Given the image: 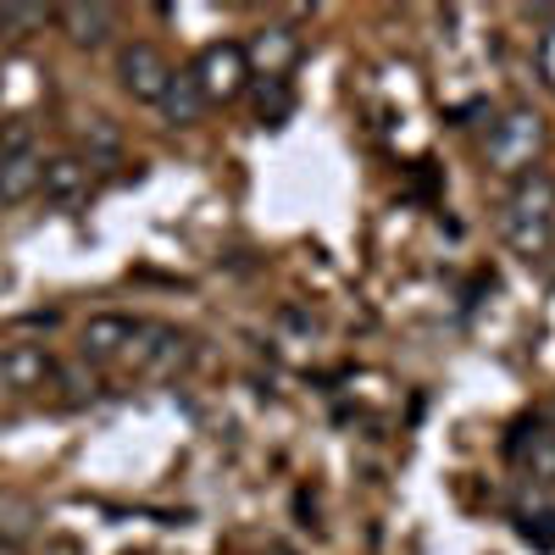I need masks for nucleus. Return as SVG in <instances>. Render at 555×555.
<instances>
[{
  "mask_svg": "<svg viewBox=\"0 0 555 555\" xmlns=\"http://www.w3.org/2000/svg\"><path fill=\"white\" fill-rule=\"evenodd\" d=\"M500 240L528 261L550 256V245H555V172L533 167V172L512 178V195H505V211H500Z\"/></svg>",
  "mask_w": 555,
  "mask_h": 555,
  "instance_id": "obj_1",
  "label": "nucleus"
},
{
  "mask_svg": "<svg viewBox=\"0 0 555 555\" xmlns=\"http://www.w3.org/2000/svg\"><path fill=\"white\" fill-rule=\"evenodd\" d=\"M544 145H550L544 117H539L533 106H505V112L489 122V133H483V167L500 172V178H522V172L539 167Z\"/></svg>",
  "mask_w": 555,
  "mask_h": 555,
  "instance_id": "obj_2",
  "label": "nucleus"
},
{
  "mask_svg": "<svg viewBox=\"0 0 555 555\" xmlns=\"http://www.w3.org/2000/svg\"><path fill=\"white\" fill-rule=\"evenodd\" d=\"M190 356H195L190 334H178L172 322L139 317V328H133V339H128L117 366H128V373H139V378H178L183 366H190Z\"/></svg>",
  "mask_w": 555,
  "mask_h": 555,
  "instance_id": "obj_3",
  "label": "nucleus"
},
{
  "mask_svg": "<svg viewBox=\"0 0 555 555\" xmlns=\"http://www.w3.org/2000/svg\"><path fill=\"white\" fill-rule=\"evenodd\" d=\"M190 73L201 83L206 106H228V101H240L245 89H250V62H245V44L240 39H211L206 51L195 56Z\"/></svg>",
  "mask_w": 555,
  "mask_h": 555,
  "instance_id": "obj_4",
  "label": "nucleus"
},
{
  "mask_svg": "<svg viewBox=\"0 0 555 555\" xmlns=\"http://www.w3.org/2000/svg\"><path fill=\"white\" fill-rule=\"evenodd\" d=\"M172 73L178 67L167 62V51H162V44H151V39H133V44H122V51H117V83H122V95L145 101V106H162Z\"/></svg>",
  "mask_w": 555,
  "mask_h": 555,
  "instance_id": "obj_5",
  "label": "nucleus"
},
{
  "mask_svg": "<svg viewBox=\"0 0 555 555\" xmlns=\"http://www.w3.org/2000/svg\"><path fill=\"white\" fill-rule=\"evenodd\" d=\"M245 62H250V78H284V73L300 62V28H289V23H261V28L245 39Z\"/></svg>",
  "mask_w": 555,
  "mask_h": 555,
  "instance_id": "obj_6",
  "label": "nucleus"
},
{
  "mask_svg": "<svg viewBox=\"0 0 555 555\" xmlns=\"http://www.w3.org/2000/svg\"><path fill=\"white\" fill-rule=\"evenodd\" d=\"M133 328H139V317H128V311H95L83 322V334H78V356L89 366H117L128 339H133Z\"/></svg>",
  "mask_w": 555,
  "mask_h": 555,
  "instance_id": "obj_7",
  "label": "nucleus"
},
{
  "mask_svg": "<svg viewBox=\"0 0 555 555\" xmlns=\"http://www.w3.org/2000/svg\"><path fill=\"white\" fill-rule=\"evenodd\" d=\"M56 378V356L44 345H0V389L34 395Z\"/></svg>",
  "mask_w": 555,
  "mask_h": 555,
  "instance_id": "obj_8",
  "label": "nucleus"
},
{
  "mask_svg": "<svg viewBox=\"0 0 555 555\" xmlns=\"http://www.w3.org/2000/svg\"><path fill=\"white\" fill-rule=\"evenodd\" d=\"M62 34L78 44V51H101V44L117 34V12L101 7V0H73V7H56Z\"/></svg>",
  "mask_w": 555,
  "mask_h": 555,
  "instance_id": "obj_9",
  "label": "nucleus"
},
{
  "mask_svg": "<svg viewBox=\"0 0 555 555\" xmlns=\"http://www.w3.org/2000/svg\"><path fill=\"white\" fill-rule=\"evenodd\" d=\"M39 178H44V151H39V145L0 151V206L34 201V195H39Z\"/></svg>",
  "mask_w": 555,
  "mask_h": 555,
  "instance_id": "obj_10",
  "label": "nucleus"
},
{
  "mask_svg": "<svg viewBox=\"0 0 555 555\" xmlns=\"http://www.w3.org/2000/svg\"><path fill=\"white\" fill-rule=\"evenodd\" d=\"M512 461L533 483H555V428L550 423H517L512 434Z\"/></svg>",
  "mask_w": 555,
  "mask_h": 555,
  "instance_id": "obj_11",
  "label": "nucleus"
},
{
  "mask_svg": "<svg viewBox=\"0 0 555 555\" xmlns=\"http://www.w3.org/2000/svg\"><path fill=\"white\" fill-rule=\"evenodd\" d=\"M39 195L56 201V206H73L89 195V162L83 156H51L44 162V178H39Z\"/></svg>",
  "mask_w": 555,
  "mask_h": 555,
  "instance_id": "obj_12",
  "label": "nucleus"
},
{
  "mask_svg": "<svg viewBox=\"0 0 555 555\" xmlns=\"http://www.w3.org/2000/svg\"><path fill=\"white\" fill-rule=\"evenodd\" d=\"M206 112H211V106H206V95H201L195 73H190V67H178L172 83H167V95H162V117H167L172 128H195Z\"/></svg>",
  "mask_w": 555,
  "mask_h": 555,
  "instance_id": "obj_13",
  "label": "nucleus"
},
{
  "mask_svg": "<svg viewBox=\"0 0 555 555\" xmlns=\"http://www.w3.org/2000/svg\"><path fill=\"white\" fill-rule=\"evenodd\" d=\"M44 23H56V7H23V0H0V39H28Z\"/></svg>",
  "mask_w": 555,
  "mask_h": 555,
  "instance_id": "obj_14",
  "label": "nucleus"
},
{
  "mask_svg": "<svg viewBox=\"0 0 555 555\" xmlns=\"http://www.w3.org/2000/svg\"><path fill=\"white\" fill-rule=\"evenodd\" d=\"M250 95H256V122L261 128H278V122L289 117V106H295L284 78H250Z\"/></svg>",
  "mask_w": 555,
  "mask_h": 555,
  "instance_id": "obj_15",
  "label": "nucleus"
},
{
  "mask_svg": "<svg viewBox=\"0 0 555 555\" xmlns=\"http://www.w3.org/2000/svg\"><path fill=\"white\" fill-rule=\"evenodd\" d=\"M517 533H522L533 550H555V505H539V500L528 505V500H522V505H517Z\"/></svg>",
  "mask_w": 555,
  "mask_h": 555,
  "instance_id": "obj_16",
  "label": "nucleus"
},
{
  "mask_svg": "<svg viewBox=\"0 0 555 555\" xmlns=\"http://www.w3.org/2000/svg\"><path fill=\"white\" fill-rule=\"evenodd\" d=\"M56 384L67 389V395H62L67 405H83V400H95V395H101V378H95V373L83 378V366H62V361H56Z\"/></svg>",
  "mask_w": 555,
  "mask_h": 555,
  "instance_id": "obj_17",
  "label": "nucleus"
},
{
  "mask_svg": "<svg viewBox=\"0 0 555 555\" xmlns=\"http://www.w3.org/2000/svg\"><path fill=\"white\" fill-rule=\"evenodd\" d=\"M78 139H83L89 151H101V156H112V151L122 145V133H117V122H112V117H83Z\"/></svg>",
  "mask_w": 555,
  "mask_h": 555,
  "instance_id": "obj_18",
  "label": "nucleus"
},
{
  "mask_svg": "<svg viewBox=\"0 0 555 555\" xmlns=\"http://www.w3.org/2000/svg\"><path fill=\"white\" fill-rule=\"evenodd\" d=\"M533 67H539V83L555 95V23L539 34V44H533Z\"/></svg>",
  "mask_w": 555,
  "mask_h": 555,
  "instance_id": "obj_19",
  "label": "nucleus"
},
{
  "mask_svg": "<svg viewBox=\"0 0 555 555\" xmlns=\"http://www.w3.org/2000/svg\"><path fill=\"white\" fill-rule=\"evenodd\" d=\"M51 555H78V544H67V539H62V544H56Z\"/></svg>",
  "mask_w": 555,
  "mask_h": 555,
  "instance_id": "obj_20",
  "label": "nucleus"
},
{
  "mask_svg": "<svg viewBox=\"0 0 555 555\" xmlns=\"http://www.w3.org/2000/svg\"><path fill=\"white\" fill-rule=\"evenodd\" d=\"M544 423H550V428H555V400H550V405H544Z\"/></svg>",
  "mask_w": 555,
  "mask_h": 555,
  "instance_id": "obj_21",
  "label": "nucleus"
}]
</instances>
